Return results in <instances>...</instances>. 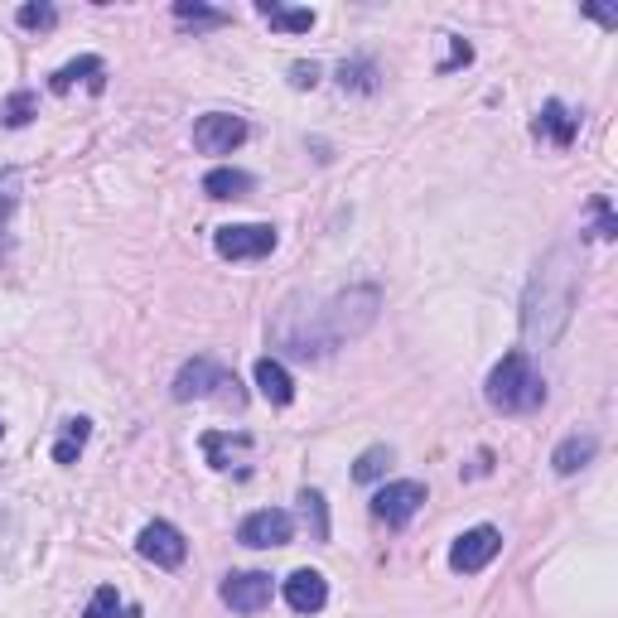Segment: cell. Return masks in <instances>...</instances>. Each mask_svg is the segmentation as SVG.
<instances>
[{"label": "cell", "mask_w": 618, "mask_h": 618, "mask_svg": "<svg viewBox=\"0 0 618 618\" xmlns=\"http://www.w3.org/2000/svg\"><path fill=\"white\" fill-rule=\"evenodd\" d=\"M377 314H382V290L377 286H349L333 300H324L305 324H290L286 314H280L276 343L280 349H290L295 357H305V363L310 357H329L333 349H343V343L363 339V333L377 324Z\"/></svg>", "instance_id": "1"}, {"label": "cell", "mask_w": 618, "mask_h": 618, "mask_svg": "<svg viewBox=\"0 0 618 618\" xmlns=\"http://www.w3.org/2000/svg\"><path fill=\"white\" fill-rule=\"evenodd\" d=\"M575 300H580V262L570 247H551L537 262L522 295V339L527 349H551L570 329Z\"/></svg>", "instance_id": "2"}, {"label": "cell", "mask_w": 618, "mask_h": 618, "mask_svg": "<svg viewBox=\"0 0 618 618\" xmlns=\"http://www.w3.org/2000/svg\"><path fill=\"white\" fill-rule=\"evenodd\" d=\"M483 396H488V406L503 411V416H527V411H537L541 401H546V382H541V373L531 367V357L517 349L488 373Z\"/></svg>", "instance_id": "3"}, {"label": "cell", "mask_w": 618, "mask_h": 618, "mask_svg": "<svg viewBox=\"0 0 618 618\" xmlns=\"http://www.w3.org/2000/svg\"><path fill=\"white\" fill-rule=\"evenodd\" d=\"M169 392H175V401H223V406H242V387H237V377L227 373L223 363H213V357H193V363H184Z\"/></svg>", "instance_id": "4"}, {"label": "cell", "mask_w": 618, "mask_h": 618, "mask_svg": "<svg viewBox=\"0 0 618 618\" xmlns=\"http://www.w3.org/2000/svg\"><path fill=\"white\" fill-rule=\"evenodd\" d=\"M276 227L270 223H237V227H218L213 232V247L227 262H256V256H270L276 252Z\"/></svg>", "instance_id": "5"}, {"label": "cell", "mask_w": 618, "mask_h": 618, "mask_svg": "<svg viewBox=\"0 0 618 618\" xmlns=\"http://www.w3.org/2000/svg\"><path fill=\"white\" fill-rule=\"evenodd\" d=\"M420 507H426V483H416V479H396L373 493V517L387 527H406Z\"/></svg>", "instance_id": "6"}, {"label": "cell", "mask_w": 618, "mask_h": 618, "mask_svg": "<svg viewBox=\"0 0 618 618\" xmlns=\"http://www.w3.org/2000/svg\"><path fill=\"white\" fill-rule=\"evenodd\" d=\"M242 140H247V122L237 112H209L193 122V150H203V155H232Z\"/></svg>", "instance_id": "7"}, {"label": "cell", "mask_w": 618, "mask_h": 618, "mask_svg": "<svg viewBox=\"0 0 618 618\" xmlns=\"http://www.w3.org/2000/svg\"><path fill=\"white\" fill-rule=\"evenodd\" d=\"M218 594L232 614H262L270 604V575L266 570H232L218 584Z\"/></svg>", "instance_id": "8"}, {"label": "cell", "mask_w": 618, "mask_h": 618, "mask_svg": "<svg viewBox=\"0 0 618 618\" xmlns=\"http://www.w3.org/2000/svg\"><path fill=\"white\" fill-rule=\"evenodd\" d=\"M290 537H295V517L280 513V507H262V513L242 517V527H237V541H242V546H256V551L286 546Z\"/></svg>", "instance_id": "9"}, {"label": "cell", "mask_w": 618, "mask_h": 618, "mask_svg": "<svg viewBox=\"0 0 618 618\" xmlns=\"http://www.w3.org/2000/svg\"><path fill=\"white\" fill-rule=\"evenodd\" d=\"M136 551L146 560H155L160 570H175V566H184V556H189V541H184V531L169 527V522H146L136 537Z\"/></svg>", "instance_id": "10"}, {"label": "cell", "mask_w": 618, "mask_h": 618, "mask_svg": "<svg viewBox=\"0 0 618 618\" xmlns=\"http://www.w3.org/2000/svg\"><path fill=\"white\" fill-rule=\"evenodd\" d=\"M503 551V531L497 527H474V531H464L459 541L450 546V570H459V575H479L488 560Z\"/></svg>", "instance_id": "11"}, {"label": "cell", "mask_w": 618, "mask_h": 618, "mask_svg": "<svg viewBox=\"0 0 618 618\" xmlns=\"http://www.w3.org/2000/svg\"><path fill=\"white\" fill-rule=\"evenodd\" d=\"M78 83H88L92 92H106V63L97 59V53H83V59H73V63H63L59 73L49 78V92H73Z\"/></svg>", "instance_id": "12"}, {"label": "cell", "mask_w": 618, "mask_h": 618, "mask_svg": "<svg viewBox=\"0 0 618 618\" xmlns=\"http://www.w3.org/2000/svg\"><path fill=\"white\" fill-rule=\"evenodd\" d=\"M286 604H290L295 614H319L324 604H329V580H324L319 570H310V566L295 570V575L286 580Z\"/></svg>", "instance_id": "13"}, {"label": "cell", "mask_w": 618, "mask_h": 618, "mask_svg": "<svg viewBox=\"0 0 618 618\" xmlns=\"http://www.w3.org/2000/svg\"><path fill=\"white\" fill-rule=\"evenodd\" d=\"M531 131L546 136V140H556V146H570V140L580 136V116H575L566 102H546V106H541V116H537V126H531Z\"/></svg>", "instance_id": "14"}, {"label": "cell", "mask_w": 618, "mask_h": 618, "mask_svg": "<svg viewBox=\"0 0 618 618\" xmlns=\"http://www.w3.org/2000/svg\"><path fill=\"white\" fill-rule=\"evenodd\" d=\"M594 454H600V440L594 436H566L556 444V454H551V469H556L560 479H570V474H580Z\"/></svg>", "instance_id": "15"}, {"label": "cell", "mask_w": 618, "mask_h": 618, "mask_svg": "<svg viewBox=\"0 0 618 618\" xmlns=\"http://www.w3.org/2000/svg\"><path fill=\"white\" fill-rule=\"evenodd\" d=\"M252 189H256V179L247 175V169H232V165L209 169V175H203V193H209V199H218V203H227V199H247Z\"/></svg>", "instance_id": "16"}, {"label": "cell", "mask_w": 618, "mask_h": 618, "mask_svg": "<svg viewBox=\"0 0 618 618\" xmlns=\"http://www.w3.org/2000/svg\"><path fill=\"white\" fill-rule=\"evenodd\" d=\"M256 392H262L270 406H290V401H295V382H290V373L276 357H262V363H256Z\"/></svg>", "instance_id": "17"}, {"label": "cell", "mask_w": 618, "mask_h": 618, "mask_svg": "<svg viewBox=\"0 0 618 618\" xmlns=\"http://www.w3.org/2000/svg\"><path fill=\"white\" fill-rule=\"evenodd\" d=\"M88 436H92V420L88 416L63 420L59 440H53V464H78V454H83V444H88Z\"/></svg>", "instance_id": "18"}, {"label": "cell", "mask_w": 618, "mask_h": 618, "mask_svg": "<svg viewBox=\"0 0 618 618\" xmlns=\"http://www.w3.org/2000/svg\"><path fill=\"white\" fill-rule=\"evenodd\" d=\"M256 15H262L266 25L286 29V35H305V29H314V10H286V5H276V0H262Z\"/></svg>", "instance_id": "19"}, {"label": "cell", "mask_w": 618, "mask_h": 618, "mask_svg": "<svg viewBox=\"0 0 618 618\" xmlns=\"http://www.w3.org/2000/svg\"><path fill=\"white\" fill-rule=\"evenodd\" d=\"M39 116V97L35 92H10L5 102H0V126H10V131H20V126H29Z\"/></svg>", "instance_id": "20"}, {"label": "cell", "mask_w": 618, "mask_h": 618, "mask_svg": "<svg viewBox=\"0 0 618 618\" xmlns=\"http://www.w3.org/2000/svg\"><path fill=\"white\" fill-rule=\"evenodd\" d=\"M339 88L343 92H377V88H382V83H377V63L373 59L339 63Z\"/></svg>", "instance_id": "21"}, {"label": "cell", "mask_w": 618, "mask_h": 618, "mask_svg": "<svg viewBox=\"0 0 618 618\" xmlns=\"http://www.w3.org/2000/svg\"><path fill=\"white\" fill-rule=\"evenodd\" d=\"M175 20L184 29H218V25H227V10H213V5H199V0H179L175 5Z\"/></svg>", "instance_id": "22"}, {"label": "cell", "mask_w": 618, "mask_h": 618, "mask_svg": "<svg viewBox=\"0 0 618 618\" xmlns=\"http://www.w3.org/2000/svg\"><path fill=\"white\" fill-rule=\"evenodd\" d=\"M387 469H392V450H387V444H373V450H363V454H357V464H353V479H357V483H377Z\"/></svg>", "instance_id": "23"}, {"label": "cell", "mask_w": 618, "mask_h": 618, "mask_svg": "<svg viewBox=\"0 0 618 618\" xmlns=\"http://www.w3.org/2000/svg\"><path fill=\"white\" fill-rule=\"evenodd\" d=\"M83 618H136V609H122V594H116V584H102V590L88 600Z\"/></svg>", "instance_id": "24"}, {"label": "cell", "mask_w": 618, "mask_h": 618, "mask_svg": "<svg viewBox=\"0 0 618 618\" xmlns=\"http://www.w3.org/2000/svg\"><path fill=\"white\" fill-rule=\"evenodd\" d=\"M20 189H25V175H20V169H0V232H5L10 218H15Z\"/></svg>", "instance_id": "25"}, {"label": "cell", "mask_w": 618, "mask_h": 618, "mask_svg": "<svg viewBox=\"0 0 618 618\" xmlns=\"http://www.w3.org/2000/svg\"><path fill=\"white\" fill-rule=\"evenodd\" d=\"M300 507H305V522L314 527V541H329V507H324V493L305 488V493H300Z\"/></svg>", "instance_id": "26"}, {"label": "cell", "mask_w": 618, "mask_h": 618, "mask_svg": "<svg viewBox=\"0 0 618 618\" xmlns=\"http://www.w3.org/2000/svg\"><path fill=\"white\" fill-rule=\"evenodd\" d=\"M247 436H218V430H209V436H203V450H209V464L213 469H227V450H247Z\"/></svg>", "instance_id": "27"}, {"label": "cell", "mask_w": 618, "mask_h": 618, "mask_svg": "<svg viewBox=\"0 0 618 618\" xmlns=\"http://www.w3.org/2000/svg\"><path fill=\"white\" fill-rule=\"evenodd\" d=\"M15 20H20V29H39V35H45V29L59 25V10L39 0V5H20V10H15Z\"/></svg>", "instance_id": "28"}, {"label": "cell", "mask_w": 618, "mask_h": 618, "mask_svg": "<svg viewBox=\"0 0 618 618\" xmlns=\"http://www.w3.org/2000/svg\"><path fill=\"white\" fill-rule=\"evenodd\" d=\"M594 237H604V242H614L618 237V218H614V209H609V199H604V193H594Z\"/></svg>", "instance_id": "29"}, {"label": "cell", "mask_w": 618, "mask_h": 618, "mask_svg": "<svg viewBox=\"0 0 618 618\" xmlns=\"http://www.w3.org/2000/svg\"><path fill=\"white\" fill-rule=\"evenodd\" d=\"M314 83H319V63H305V59L290 63V88L305 92V88H314Z\"/></svg>", "instance_id": "30"}, {"label": "cell", "mask_w": 618, "mask_h": 618, "mask_svg": "<svg viewBox=\"0 0 618 618\" xmlns=\"http://www.w3.org/2000/svg\"><path fill=\"white\" fill-rule=\"evenodd\" d=\"M474 59V49L464 45V39H454V53H450V63H440V73H450V68H459V63H469Z\"/></svg>", "instance_id": "31"}, {"label": "cell", "mask_w": 618, "mask_h": 618, "mask_svg": "<svg viewBox=\"0 0 618 618\" xmlns=\"http://www.w3.org/2000/svg\"><path fill=\"white\" fill-rule=\"evenodd\" d=\"M0 436H5V426H0Z\"/></svg>", "instance_id": "32"}]
</instances>
